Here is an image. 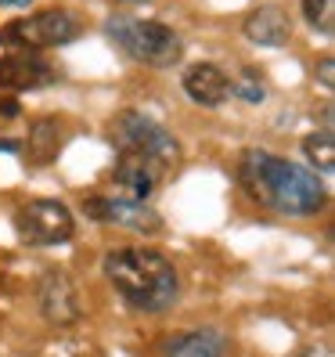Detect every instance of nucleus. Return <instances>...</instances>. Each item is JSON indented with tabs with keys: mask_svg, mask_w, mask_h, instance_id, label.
Wrapping results in <instances>:
<instances>
[{
	"mask_svg": "<svg viewBox=\"0 0 335 357\" xmlns=\"http://www.w3.org/2000/svg\"><path fill=\"white\" fill-rule=\"evenodd\" d=\"M238 184L253 202L274 209L281 217H313L328 202L318 170H306V166L263 149H249L238 159Z\"/></svg>",
	"mask_w": 335,
	"mask_h": 357,
	"instance_id": "1",
	"label": "nucleus"
},
{
	"mask_svg": "<svg viewBox=\"0 0 335 357\" xmlns=\"http://www.w3.org/2000/svg\"><path fill=\"white\" fill-rule=\"evenodd\" d=\"M101 271L109 278V285L116 289V296L141 314H162L180 296L177 267L159 249H144V245L112 249V253H104Z\"/></svg>",
	"mask_w": 335,
	"mask_h": 357,
	"instance_id": "2",
	"label": "nucleus"
},
{
	"mask_svg": "<svg viewBox=\"0 0 335 357\" xmlns=\"http://www.w3.org/2000/svg\"><path fill=\"white\" fill-rule=\"evenodd\" d=\"M104 36L112 44L152 69H173L184 58V40L166 26V22H152V18H134V15H112L104 22Z\"/></svg>",
	"mask_w": 335,
	"mask_h": 357,
	"instance_id": "3",
	"label": "nucleus"
},
{
	"mask_svg": "<svg viewBox=\"0 0 335 357\" xmlns=\"http://www.w3.org/2000/svg\"><path fill=\"white\" fill-rule=\"evenodd\" d=\"M112 141L119 152H134V155H144L159 162L162 170L180 162V141L162 127L159 119L144 116L137 109H123L116 119H112Z\"/></svg>",
	"mask_w": 335,
	"mask_h": 357,
	"instance_id": "4",
	"label": "nucleus"
},
{
	"mask_svg": "<svg viewBox=\"0 0 335 357\" xmlns=\"http://www.w3.org/2000/svg\"><path fill=\"white\" fill-rule=\"evenodd\" d=\"M83 26L79 18L69 15L65 8H47L26 18H15L0 29V44L22 47V51H44V47H65L72 40H79Z\"/></svg>",
	"mask_w": 335,
	"mask_h": 357,
	"instance_id": "5",
	"label": "nucleus"
},
{
	"mask_svg": "<svg viewBox=\"0 0 335 357\" xmlns=\"http://www.w3.org/2000/svg\"><path fill=\"white\" fill-rule=\"evenodd\" d=\"M72 209L58 199H33L15 213V235L26 245H61L72 238Z\"/></svg>",
	"mask_w": 335,
	"mask_h": 357,
	"instance_id": "6",
	"label": "nucleus"
},
{
	"mask_svg": "<svg viewBox=\"0 0 335 357\" xmlns=\"http://www.w3.org/2000/svg\"><path fill=\"white\" fill-rule=\"evenodd\" d=\"M83 213L98 224L127 227V231H137V235L162 231V217L144 199H134V195H91L83 199Z\"/></svg>",
	"mask_w": 335,
	"mask_h": 357,
	"instance_id": "7",
	"label": "nucleus"
},
{
	"mask_svg": "<svg viewBox=\"0 0 335 357\" xmlns=\"http://www.w3.org/2000/svg\"><path fill=\"white\" fill-rule=\"evenodd\" d=\"M36 300H40V314H44L51 325H58V328L61 325H76L83 318L79 289L61 267H47L44 271L40 289H36Z\"/></svg>",
	"mask_w": 335,
	"mask_h": 357,
	"instance_id": "8",
	"label": "nucleus"
},
{
	"mask_svg": "<svg viewBox=\"0 0 335 357\" xmlns=\"http://www.w3.org/2000/svg\"><path fill=\"white\" fill-rule=\"evenodd\" d=\"M166 170L159 162L144 159V155H134V152H119V162L112 170V181L123 195H134V199H148L155 188H159V177Z\"/></svg>",
	"mask_w": 335,
	"mask_h": 357,
	"instance_id": "9",
	"label": "nucleus"
},
{
	"mask_svg": "<svg viewBox=\"0 0 335 357\" xmlns=\"http://www.w3.org/2000/svg\"><path fill=\"white\" fill-rule=\"evenodd\" d=\"M184 91L195 105H202V109H220V105L231 98V79H227V73L220 66H213V61H198V66H192L184 73Z\"/></svg>",
	"mask_w": 335,
	"mask_h": 357,
	"instance_id": "10",
	"label": "nucleus"
},
{
	"mask_svg": "<svg viewBox=\"0 0 335 357\" xmlns=\"http://www.w3.org/2000/svg\"><path fill=\"white\" fill-rule=\"evenodd\" d=\"M54 79H58L54 66H47V61L36 58L33 51L0 58V87L33 91V87H47V83H54Z\"/></svg>",
	"mask_w": 335,
	"mask_h": 357,
	"instance_id": "11",
	"label": "nucleus"
},
{
	"mask_svg": "<svg viewBox=\"0 0 335 357\" xmlns=\"http://www.w3.org/2000/svg\"><path fill=\"white\" fill-rule=\"evenodd\" d=\"M245 36L253 40L256 47H285L288 40H292V22H288V15L274 4H263V8H253L245 15V22H242Z\"/></svg>",
	"mask_w": 335,
	"mask_h": 357,
	"instance_id": "12",
	"label": "nucleus"
},
{
	"mask_svg": "<svg viewBox=\"0 0 335 357\" xmlns=\"http://www.w3.org/2000/svg\"><path fill=\"white\" fill-rule=\"evenodd\" d=\"M159 350L170 354V357H220V354L231 350V340L220 335L217 328H192V332L162 340Z\"/></svg>",
	"mask_w": 335,
	"mask_h": 357,
	"instance_id": "13",
	"label": "nucleus"
},
{
	"mask_svg": "<svg viewBox=\"0 0 335 357\" xmlns=\"http://www.w3.org/2000/svg\"><path fill=\"white\" fill-rule=\"evenodd\" d=\"M58 149H61V134H58V127H54V119H40L36 127L29 130V144H26V159L29 162H36V166H47L54 155H58Z\"/></svg>",
	"mask_w": 335,
	"mask_h": 357,
	"instance_id": "14",
	"label": "nucleus"
},
{
	"mask_svg": "<svg viewBox=\"0 0 335 357\" xmlns=\"http://www.w3.org/2000/svg\"><path fill=\"white\" fill-rule=\"evenodd\" d=\"M303 155L318 174H332L335 170V137H332V130L321 127V130L306 134L303 137Z\"/></svg>",
	"mask_w": 335,
	"mask_h": 357,
	"instance_id": "15",
	"label": "nucleus"
},
{
	"mask_svg": "<svg viewBox=\"0 0 335 357\" xmlns=\"http://www.w3.org/2000/svg\"><path fill=\"white\" fill-rule=\"evenodd\" d=\"M303 18L313 33L332 36L335 33V0H303Z\"/></svg>",
	"mask_w": 335,
	"mask_h": 357,
	"instance_id": "16",
	"label": "nucleus"
},
{
	"mask_svg": "<svg viewBox=\"0 0 335 357\" xmlns=\"http://www.w3.org/2000/svg\"><path fill=\"white\" fill-rule=\"evenodd\" d=\"M231 91H235V94H242L249 105H260V101L267 98V91H263V79H260V73H256L253 66H245L242 79H238V83H231Z\"/></svg>",
	"mask_w": 335,
	"mask_h": 357,
	"instance_id": "17",
	"label": "nucleus"
},
{
	"mask_svg": "<svg viewBox=\"0 0 335 357\" xmlns=\"http://www.w3.org/2000/svg\"><path fill=\"white\" fill-rule=\"evenodd\" d=\"M332 69H335V61H332L328 54L318 61V66H313V76L321 79V87H325V91H332V87H335V73H332Z\"/></svg>",
	"mask_w": 335,
	"mask_h": 357,
	"instance_id": "18",
	"label": "nucleus"
},
{
	"mask_svg": "<svg viewBox=\"0 0 335 357\" xmlns=\"http://www.w3.org/2000/svg\"><path fill=\"white\" fill-rule=\"evenodd\" d=\"M0 4H4V8H29L33 0H0Z\"/></svg>",
	"mask_w": 335,
	"mask_h": 357,
	"instance_id": "19",
	"label": "nucleus"
},
{
	"mask_svg": "<svg viewBox=\"0 0 335 357\" xmlns=\"http://www.w3.org/2000/svg\"><path fill=\"white\" fill-rule=\"evenodd\" d=\"M123 4H141V0H123Z\"/></svg>",
	"mask_w": 335,
	"mask_h": 357,
	"instance_id": "20",
	"label": "nucleus"
}]
</instances>
